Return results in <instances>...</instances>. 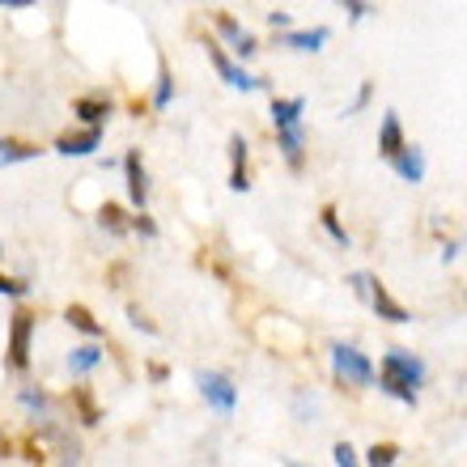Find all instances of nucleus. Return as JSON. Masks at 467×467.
Here are the masks:
<instances>
[{
	"label": "nucleus",
	"instance_id": "33",
	"mask_svg": "<svg viewBox=\"0 0 467 467\" xmlns=\"http://www.w3.org/2000/svg\"><path fill=\"white\" fill-rule=\"evenodd\" d=\"M369 281H374V272H353V276H348V285H353V294L361 297V302L369 297Z\"/></svg>",
	"mask_w": 467,
	"mask_h": 467
},
{
	"label": "nucleus",
	"instance_id": "21",
	"mask_svg": "<svg viewBox=\"0 0 467 467\" xmlns=\"http://www.w3.org/2000/svg\"><path fill=\"white\" fill-rule=\"evenodd\" d=\"M17 404L30 412V420H38V425H47V420H56L51 417V395L47 391H35V387H26L22 395H17Z\"/></svg>",
	"mask_w": 467,
	"mask_h": 467
},
{
	"label": "nucleus",
	"instance_id": "13",
	"mask_svg": "<svg viewBox=\"0 0 467 467\" xmlns=\"http://www.w3.org/2000/svg\"><path fill=\"white\" fill-rule=\"evenodd\" d=\"M230 192H251V174H246V136L230 132Z\"/></svg>",
	"mask_w": 467,
	"mask_h": 467
},
{
	"label": "nucleus",
	"instance_id": "25",
	"mask_svg": "<svg viewBox=\"0 0 467 467\" xmlns=\"http://www.w3.org/2000/svg\"><path fill=\"white\" fill-rule=\"evenodd\" d=\"M99 225H102V230H111L115 238H119V234H128V217H123V209H119V204H111V200L99 209Z\"/></svg>",
	"mask_w": 467,
	"mask_h": 467
},
{
	"label": "nucleus",
	"instance_id": "22",
	"mask_svg": "<svg viewBox=\"0 0 467 467\" xmlns=\"http://www.w3.org/2000/svg\"><path fill=\"white\" fill-rule=\"evenodd\" d=\"M319 222H323V230H327V238H332L336 246H353V238H348V230L340 225V213H336V204H323V213H319Z\"/></svg>",
	"mask_w": 467,
	"mask_h": 467
},
{
	"label": "nucleus",
	"instance_id": "8",
	"mask_svg": "<svg viewBox=\"0 0 467 467\" xmlns=\"http://www.w3.org/2000/svg\"><path fill=\"white\" fill-rule=\"evenodd\" d=\"M217 35H222L225 43H230V51L238 56V60H251V56L259 51L255 35H251V30H243V26L234 22L230 13H217Z\"/></svg>",
	"mask_w": 467,
	"mask_h": 467
},
{
	"label": "nucleus",
	"instance_id": "32",
	"mask_svg": "<svg viewBox=\"0 0 467 467\" xmlns=\"http://www.w3.org/2000/svg\"><path fill=\"white\" fill-rule=\"evenodd\" d=\"M345 13H348V22H366L369 13H374V5H366V0H345Z\"/></svg>",
	"mask_w": 467,
	"mask_h": 467
},
{
	"label": "nucleus",
	"instance_id": "36",
	"mask_svg": "<svg viewBox=\"0 0 467 467\" xmlns=\"http://www.w3.org/2000/svg\"><path fill=\"white\" fill-rule=\"evenodd\" d=\"M455 255H459V243H455V238H451V243H442V264H451Z\"/></svg>",
	"mask_w": 467,
	"mask_h": 467
},
{
	"label": "nucleus",
	"instance_id": "7",
	"mask_svg": "<svg viewBox=\"0 0 467 467\" xmlns=\"http://www.w3.org/2000/svg\"><path fill=\"white\" fill-rule=\"evenodd\" d=\"M38 438L56 446V455H60L64 467H77V463H81V442L73 438V430H68V425H60V417L47 420V425H38Z\"/></svg>",
	"mask_w": 467,
	"mask_h": 467
},
{
	"label": "nucleus",
	"instance_id": "37",
	"mask_svg": "<svg viewBox=\"0 0 467 467\" xmlns=\"http://www.w3.org/2000/svg\"><path fill=\"white\" fill-rule=\"evenodd\" d=\"M149 379H153V382H166V366H149Z\"/></svg>",
	"mask_w": 467,
	"mask_h": 467
},
{
	"label": "nucleus",
	"instance_id": "4",
	"mask_svg": "<svg viewBox=\"0 0 467 467\" xmlns=\"http://www.w3.org/2000/svg\"><path fill=\"white\" fill-rule=\"evenodd\" d=\"M196 387L213 412L234 417V408H238V387H234L230 374H222V369H196Z\"/></svg>",
	"mask_w": 467,
	"mask_h": 467
},
{
	"label": "nucleus",
	"instance_id": "2",
	"mask_svg": "<svg viewBox=\"0 0 467 467\" xmlns=\"http://www.w3.org/2000/svg\"><path fill=\"white\" fill-rule=\"evenodd\" d=\"M332 374L336 382H345V387H369L374 382V361L357 345H345V340H332Z\"/></svg>",
	"mask_w": 467,
	"mask_h": 467
},
{
	"label": "nucleus",
	"instance_id": "23",
	"mask_svg": "<svg viewBox=\"0 0 467 467\" xmlns=\"http://www.w3.org/2000/svg\"><path fill=\"white\" fill-rule=\"evenodd\" d=\"M174 102V77H171V68L166 64H158V86H153V107L158 111H166Z\"/></svg>",
	"mask_w": 467,
	"mask_h": 467
},
{
	"label": "nucleus",
	"instance_id": "27",
	"mask_svg": "<svg viewBox=\"0 0 467 467\" xmlns=\"http://www.w3.org/2000/svg\"><path fill=\"white\" fill-rule=\"evenodd\" d=\"M294 417L302 420V425H310V420H315V395H306V391L294 395Z\"/></svg>",
	"mask_w": 467,
	"mask_h": 467
},
{
	"label": "nucleus",
	"instance_id": "38",
	"mask_svg": "<svg viewBox=\"0 0 467 467\" xmlns=\"http://www.w3.org/2000/svg\"><path fill=\"white\" fill-rule=\"evenodd\" d=\"M9 455V438H5V433H0V459Z\"/></svg>",
	"mask_w": 467,
	"mask_h": 467
},
{
	"label": "nucleus",
	"instance_id": "1",
	"mask_svg": "<svg viewBox=\"0 0 467 467\" xmlns=\"http://www.w3.org/2000/svg\"><path fill=\"white\" fill-rule=\"evenodd\" d=\"M425 379H430L425 361H420L417 353H408V348H387L382 361H379V369H374L379 391L391 395V400H400V404H408V408L420 404V387H425Z\"/></svg>",
	"mask_w": 467,
	"mask_h": 467
},
{
	"label": "nucleus",
	"instance_id": "39",
	"mask_svg": "<svg viewBox=\"0 0 467 467\" xmlns=\"http://www.w3.org/2000/svg\"><path fill=\"white\" fill-rule=\"evenodd\" d=\"M285 467H310V463H297V459H285Z\"/></svg>",
	"mask_w": 467,
	"mask_h": 467
},
{
	"label": "nucleus",
	"instance_id": "9",
	"mask_svg": "<svg viewBox=\"0 0 467 467\" xmlns=\"http://www.w3.org/2000/svg\"><path fill=\"white\" fill-rule=\"evenodd\" d=\"M94 149H102V128H81V132H64L56 140V153L64 158H89Z\"/></svg>",
	"mask_w": 467,
	"mask_h": 467
},
{
	"label": "nucleus",
	"instance_id": "3",
	"mask_svg": "<svg viewBox=\"0 0 467 467\" xmlns=\"http://www.w3.org/2000/svg\"><path fill=\"white\" fill-rule=\"evenodd\" d=\"M35 327L38 319L30 315V310H13L9 319V348H5V366L13 369V374H26L30 369V345H35Z\"/></svg>",
	"mask_w": 467,
	"mask_h": 467
},
{
	"label": "nucleus",
	"instance_id": "15",
	"mask_svg": "<svg viewBox=\"0 0 467 467\" xmlns=\"http://www.w3.org/2000/svg\"><path fill=\"white\" fill-rule=\"evenodd\" d=\"M332 38L327 26H310V30H285L281 35V47L289 51H323V43Z\"/></svg>",
	"mask_w": 467,
	"mask_h": 467
},
{
	"label": "nucleus",
	"instance_id": "12",
	"mask_svg": "<svg viewBox=\"0 0 467 467\" xmlns=\"http://www.w3.org/2000/svg\"><path fill=\"white\" fill-rule=\"evenodd\" d=\"M391 171L404 179V183H425V171H430V161H425V149L420 145H404V153L391 161Z\"/></svg>",
	"mask_w": 467,
	"mask_h": 467
},
{
	"label": "nucleus",
	"instance_id": "26",
	"mask_svg": "<svg viewBox=\"0 0 467 467\" xmlns=\"http://www.w3.org/2000/svg\"><path fill=\"white\" fill-rule=\"evenodd\" d=\"M73 400H77V408H81V425H99V408H94V400H89L86 387H77Z\"/></svg>",
	"mask_w": 467,
	"mask_h": 467
},
{
	"label": "nucleus",
	"instance_id": "35",
	"mask_svg": "<svg viewBox=\"0 0 467 467\" xmlns=\"http://www.w3.org/2000/svg\"><path fill=\"white\" fill-rule=\"evenodd\" d=\"M268 22H272V30H285V26H289V13L276 9V13H268Z\"/></svg>",
	"mask_w": 467,
	"mask_h": 467
},
{
	"label": "nucleus",
	"instance_id": "24",
	"mask_svg": "<svg viewBox=\"0 0 467 467\" xmlns=\"http://www.w3.org/2000/svg\"><path fill=\"white\" fill-rule=\"evenodd\" d=\"M395 459H400V446L395 442H374L366 451V463L361 467H395Z\"/></svg>",
	"mask_w": 467,
	"mask_h": 467
},
{
	"label": "nucleus",
	"instance_id": "17",
	"mask_svg": "<svg viewBox=\"0 0 467 467\" xmlns=\"http://www.w3.org/2000/svg\"><path fill=\"white\" fill-rule=\"evenodd\" d=\"M73 115L86 123V128H102L107 115H111V99H102V94H86V99L73 102Z\"/></svg>",
	"mask_w": 467,
	"mask_h": 467
},
{
	"label": "nucleus",
	"instance_id": "11",
	"mask_svg": "<svg viewBox=\"0 0 467 467\" xmlns=\"http://www.w3.org/2000/svg\"><path fill=\"white\" fill-rule=\"evenodd\" d=\"M404 123H400V115L387 111L382 115V128H379V158L382 161H395L400 153H404Z\"/></svg>",
	"mask_w": 467,
	"mask_h": 467
},
{
	"label": "nucleus",
	"instance_id": "20",
	"mask_svg": "<svg viewBox=\"0 0 467 467\" xmlns=\"http://www.w3.org/2000/svg\"><path fill=\"white\" fill-rule=\"evenodd\" d=\"M43 149L30 145V140H13V136H0V166H17V161H35Z\"/></svg>",
	"mask_w": 467,
	"mask_h": 467
},
{
	"label": "nucleus",
	"instance_id": "34",
	"mask_svg": "<svg viewBox=\"0 0 467 467\" xmlns=\"http://www.w3.org/2000/svg\"><path fill=\"white\" fill-rule=\"evenodd\" d=\"M128 319H132V327H136V332H145V336H153V332H158V327H153V323L145 319V310H140V306H128Z\"/></svg>",
	"mask_w": 467,
	"mask_h": 467
},
{
	"label": "nucleus",
	"instance_id": "28",
	"mask_svg": "<svg viewBox=\"0 0 467 467\" xmlns=\"http://www.w3.org/2000/svg\"><path fill=\"white\" fill-rule=\"evenodd\" d=\"M128 230H132V234H140V238H158V222H153L149 213H136L132 222H128Z\"/></svg>",
	"mask_w": 467,
	"mask_h": 467
},
{
	"label": "nucleus",
	"instance_id": "30",
	"mask_svg": "<svg viewBox=\"0 0 467 467\" xmlns=\"http://www.w3.org/2000/svg\"><path fill=\"white\" fill-rule=\"evenodd\" d=\"M332 459H336V467H361V459H357V451L348 442H336L332 446Z\"/></svg>",
	"mask_w": 467,
	"mask_h": 467
},
{
	"label": "nucleus",
	"instance_id": "5",
	"mask_svg": "<svg viewBox=\"0 0 467 467\" xmlns=\"http://www.w3.org/2000/svg\"><path fill=\"white\" fill-rule=\"evenodd\" d=\"M209 60H213V68L222 73V81H225V86L243 89V94H255V89H268V81H264V77H251V73H246V68H243V64H238V60H230V56H225V51L217 47V43H209Z\"/></svg>",
	"mask_w": 467,
	"mask_h": 467
},
{
	"label": "nucleus",
	"instance_id": "29",
	"mask_svg": "<svg viewBox=\"0 0 467 467\" xmlns=\"http://www.w3.org/2000/svg\"><path fill=\"white\" fill-rule=\"evenodd\" d=\"M26 294H30V285L17 281V276H5V272H0V297H26Z\"/></svg>",
	"mask_w": 467,
	"mask_h": 467
},
{
	"label": "nucleus",
	"instance_id": "31",
	"mask_svg": "<svg viewBox=\"0 0 467 467\" xmlns=\"http://www.w3.org/2000/svg\"><path fill=\"white\" fill-rule=\"evenodd\" d=\"M369 94H374V86H369V81H361V89H357V99H353V102H348V107H345V115L366 111V107H369Z\"/></svg>",
	"mask_w": 467,
	"mask_h": 467
},
{
	"label": "nucleus",
	"instance_id": "19",
	"mask_svg": "<svg viewBox=\"0 0 467 467\" xmlns=\"http://www.w3.org/2000/svg\"><path fill=\"white\" fill-rule=\"evenodd\" d=\"M64 319H68V327H77L81 336H89V345H99L102 336H107V327H102V323L89 315V306H81V302H73V306L64 310Z\"/></svg>",
	"mask_w": 467,
	"mask_h": 467
},
{
	"label": "nucleus",
	"instance_id": "10",
	"mask_svg": "<svg viewBox=\"0 0 467 467\" xmlns=\"http://www.w3.org/2000/svg\"><path fill=\"white\" fill-rule=\"evenodd\" d=\"M366 302L374 306V315H379V319H387V323H408V319H412V315H408V310L391 297V289H387L379 276L369 281V297H366Z\"/></svg>",
	"mask_w": 467,
	"mask_h": 467
},
{
	"label": "nucleus",
	"instance_id": "16",
	"mask_svg": "<svg viewBox=\"0 0 467 467\" xmlns=\"http://www.w3.org/2000/svg\"><path fill=\"white\" fill-rule=\"evenodd\" d=\"M276 149L285 153L289 171H302V166H306V132H302V128H285V132H276Z\"/></svg>",
	"mask_w": 467,
	"mask_h": 467
},
{
	"label": "nucleus",
	"instance_id": "18",
	"mask_svg": "<svg viewBox=\"0 0 467 467\" xmlns=\"http://www.w3.org/2000/svg\"><path fill=\"white\" fill-rule=\"evenodd\" d=\"M64 366H68V374H73V379H86L89 369L102 366V345H77L73 353L64 357Z\"/></svg>",
	"mask_w": 467,
	"mask_h": 467
},
{
	"label": "nucleus",
	"instance_id": "14",
	"mask_svg": "<svg viewBox=\"0 0 467 467\" xmlns=\"http://www.w3.org/2000/svg\"><path fill=\"white\" fill-rule=\"evenodd\" d=\"M302 111H306V99L294 94V99H272V128L285 132V128H302Z\"/></svg>",
	"mask_w": 467,
	"mask_h": 467
},
{
	"label": "nucleus",
	"instance_id": "6",
	"mask_svg": "<svg viewBox=\"0 0 467 467\" xmlns=\"http://www.w3.org/2000/svg\"><path fill=\"white\" fill-rule=\"evenodd\" d=\"M123 174H128V200H132L136 213L149 209V171L140 161V149H128L123 153Z\"/></svg>",
	"mask_w": 467,
	"mask_h": 467
}]
</instances>
